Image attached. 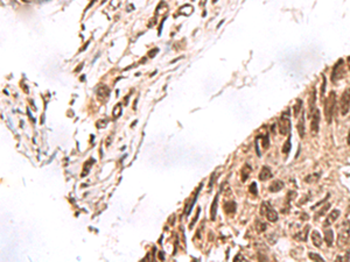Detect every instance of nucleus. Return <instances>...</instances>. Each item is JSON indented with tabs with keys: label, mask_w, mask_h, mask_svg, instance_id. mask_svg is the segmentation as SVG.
I'll return each instance as SVG.
<instances>
[{
	"label": "nucleus",
	"mask_w": 350,
	"mask_h": 262,
	"mask_svg": "<svg viewBox=\"0 0 350 262\" xmlns=\"http://www.w3.org/2000/svg\"><path fill=\"white\" fill-rule=\"evenodd\" d=\"M291 148H292V145H291V139L288 138V139L286 140V142H285L284 147H282V153H284V154H288V153H289V150H291Z\"/></svg>",
	"instance_id": "obj_24"
},
{
	"label": "nucleus",
	"mask_w": 350,
	"mask_h": 262,
	"mask_svg": "<svg viewBox=\"0 0 350 262\" xmlns=\"http://www.w3.org/2000/svg\"><path fill=\"white\" fill-rule=\"evenodd\" d=\"M319 179H320V174H313V175H308L305 178V182H307V183H315Z\"/></svg>",
	"instance_id": "obj_21"
},
{
	"label": "nucleus",
	"mask_w": 350,
	"mask_h": 262,
	"mask_svg": "<svg viewBox=\"0 0 350 262\" xmlns=\"http://www.w3.org/2000/svg\"><path fill=\"white\" fill-rule=\"evenodd\" d=\"M325 92H326V77L323 76V83H322V86H321V98L325 96Z\"/></svg>",
	"instance_id": "obj_29"
},
{
	"label": "nucleus",
	"mask_w": 350,
	"mask_h": 262,
	"mask_svg": "<svg viewBox=\"0 0 350 262\" xmlns=\"http://www.w3.org/2000/svg\"><path fill=\"white\" fill-rule=\"evenodd\" d=\"M310 238H312V242H313V245L315 247L320 248L322 246V237H321V234L318 231H313L310 233Z\"/></svg>",
	"instance_id": "obj_10"
},
{
	"label": "nucleus",
	"mask_w": 350,
	"mask_h": 262,
	"mask_svg": "<svg viewBox=\"0 0 350 262\" xmlns=\"http://www.w3.org/2000/svg\"><path fill=\"white\" fill-rule=\"evenodd\" d=\"M272 177V173H271V169L268 168V167H262V171H260V174H259V179L260 181H266V179H268V178H271Z\"/></svg>",
	"instance_id": "obj_15"
},
{
	"label": "nucleus",
	"mask_w": 350,
	"mask_h": 262,
	"mask_svg": "<svg viewBox=\"0 0 350 262\" xmlns=\"http://www.w3.org/2000/svg\"><path fill=\"white\" fill-rule=\"evenodd\" d=\"M216 1H217V0H212V2H216Z\"/></svg>",
	"instance_id": "obj_36"
},
{
	"label": "nucleus",
	"mask_w": 350,
	"mask_h": 262,
	"mask_svg": "<svg viewBox=\"0 0 350 262\" xmlns=\"http://www.w3.org/2000/svg\"><path fill=\"white\" fill-rule=\"evenodd\" d=\"M341 114L342 115H347L348 112L350 110V91L349 90H346L344 93L342 94V98H341Z\"/></svg>",
	"instance_id": "obj_7"
},
{
	"label": "nucleus",
	"mask_w": 350,
	"mask_h": 262,
	"mask_svg": "<svg viewBox=\"0 0 350 262\" xmlns=\"http://www.w3.org/2000/svg\"><path fill=\"white\" fill-rule=\"evenodd\" d=\"M158 51H159V49H153V50H151V51L148 53V56H150V57H154L153 55H155Z\"/></svg>",
	"instance_id": "obj_30"
},
{
	"label": "nucleus",
	"mask_w": 350,
	"mask_h": 262,
	"mask_svg": "<svg viewBox=\"0 0 350 262\" xmlns=\"http://www.w3.org/2000/svg\"><path fill=\"white\" fill-rule=\"evenodd\" d=\"M296 128H298V133H299L300 138H303V136H305V115H303V113H302L301 118H300L299 121H298Z\"/></svg>",
	"instance_id": "obj_14"
},
{
	"label": "nucleus",
	"mask_w": 350,
	"mask_h": 262,
	"mask_svg": "<svg viewBox=\"0 0 350 262\" xmlns=\"http://www.w3.org/2000/svg\"><path fill=\"white\" fill-rule=\"evenodd\" d=\"M343 75H344V62H343V60H339L336 62V64L334 65V69L332 72V79L334 82H336L337 79L342 78Z\"/></svg>",
	"instance_id": "obj_6"
},
{
	"label": "nucleus",
	"mask_w": 350,
	"mask_h": 262,
	"mask_svg": "<svg viewBox=\"0 0 350 262\" xmlns=\"http://www.w3.org/2000/svg\"><path fill=\"white\" fill-rule=\"evenodd\" d=\"M301 110H302V100L301 99H296L295 103H294V105H293V114H294V117H298L299 113L301 112Z\"/></svg>",
	"instance_id": "obj_17"
},
{
	"label": "nucleus",
	"mask_w": 350,
	"mask_h": 262,
	"mask_svg": "<svg viewBox=\"0 0 350 262\" xmlns=\"http://www.w3.org/2000/svg\"><path fill=\"white\" fill-rule=\"evenodd\" d=\"M205 2H207V0H201V1H200V6H204Z\"/></svg>",
	"instance_id": "obj_33"
},
{
	"label": "nucleus",
	"mask_w": 350,
	"mask_h": 262,
	"mask_svg": "<svg viewBox=\"0 0 350 262\" xmlns=\"http://www.w3.org/2000/svg\"><path fill=\"white\" fill-rule=\"evenodd\" d=\"M97 96L100 100H104L106 98H109L110 96V89L106 86V85H100V86L97 89Z\"/></svg>",
	"instance_id": "obj_9"
},
{
	"label": "nucleus",
	"mask_w": 350,
	"mask_h": 262,
	"mask_svg": "<svg viewBox=\"0 0 350 262\" xmlns=\"http://www.w3.org/2000/svg\"><path fill=\"white\" fill-rule=\"evenodd\" d=\"M348 67H349V69H350V57L348 58Z\"/></svg>",
	"instance_id": "obj_35"
},
{
	"label": "nucleus",
	"mask_w": 350,
	"mask_h": 262,
	"mask_svg": "<svg viewBox=\"0 0 350 262\" xmlns=\"http://www.w3.org/2000/svg\"><path fill=\"white\" fill-rule=\"evenodd\" d=\"M308 231H309V226H306L303 231H300L299 233L295 234V239H298L299 241H306L308 237Z\"/></svg>",
	"instance_id": "obj_16"
},
{
	"label": "nucleus",
	"mask_w": 350,
	"mask_h": 262,
	"mask_svg": "<svg viewBox=\"0 0 350 262\" xmlns=\"http://www.w3.org/2000/svg\"><path fill=\"white\" fill-rule=\"evenodd\" d=\"M268 146H270L268 135H265V136H264V141H262V147H264V148H268Z\"/></svg>",
	"instance_id": "obj_28"
},
{
	"label": "nucleus",
	"mask_w": 350,
	"mask_h": 262,
	"mask_svg": "<svg viewBox=\"0 0 350 262\" xmlns=\"http://www.w3.org/2000/svg\"><path fill=\"white\" fill-rule=\"evenodd\" d=\"M250 174H251V168H250V166H244V168L242 169V181L245 182L246 178L250 176Z\"/></svg>",
	"instance_id": "obj_20"
},
{
	"label": "nucleus",
	"mask_w": 350,
	"mask_h": 262,
	"mask_svg": "<svg viewBox=\"0 0 350 262\" xmlns=\"http://www.w3.org/2000/svg\"><path fill=\"white\" fill-rule=\"evenodd\" d=\"M260 212H262V216H265V217L267 218V220L271 221V223H275V221L278 220V218H279L278 212H277L272 206H270L268 203H265V202L262 204V210H260Z\"/></svg>",
	"instance_id": "obj_4"
},
{
	"label": "nucleus",
	"mask_w": 350,
	"mask_h": 262,
	"mask_svg": "<svg viewBox=\"0 0 350 262\" xmlns=\"http://www.w3.org/2000/svg\"><path fill=\"white\" fill-rule=\"evenodd\" d=\"M325 242L329 247L333 246V242H334V232H333L332 228L326 230V232H325Z\"/></svg>",
	"instance_id": "obj_13"
},
{
	"label": "nucleus",
	"mask_w": 350,
	"mask_h": 262,
	"mask_svg": "<svg viewBox=\"0 0 350 262\" xmlns=\"http://www.w3.org/2000/svg\"><path fill=\"white\" fill-rule=\"evenodd\" d=\"M284 186H285L284 182L280 181V179H277V181H274V182L271 183V185L268 186V190H270L271 192H279L280 190H282Z\"/></svg>",
	"instance_id": "obj_11"
},
{
	"label": "nucleus",
	"mask_w": 350,
	"mask_h": 262,
	"mask_svg": "<svg viewBox=\"0 0 350 262\" xmlns=\"http://www.w3.org/2000/svg\"><path fill=\"white\" fill-rule=\"evenodd\" d=\"M236 211V203L230 202L229 204H225V212L227 213H234Z\"/></svg>",
	"instance_id": "obj_22"
},
{
	"label": "nucleus",
	"mask_w": 350,
	"mask_h": 262,
	"mask_svg": "<svg viewBox=\"0 0 350 262\" xmlns=\"http://www.w3.org/2000/svg\"><path fill=\"white\" fill-rule=\"evenodd\" d=\"M193 11H194V8L190 5H184L180 8V13L183 14V15H190L193 13Z\"/></svg>",
	"instance_id": "obj_19"
},
{
	"label": "nucleus",
	"mask_w": 350,
	"mask_h": 262,
	"mask_svg": "<svg viewBox=\"0 0 350 262\" xmlns=\"http://www.w3.org/2000/svg\"><path fill=\"white\" fill-rule=\"evenodd\" d=\"M121 114V105L118 104L117 106H114L113 108V118H118Z\"/></svg>",
	"instance_id": "obj_25"
},
{
	"label": "nucleus",
	"mask_w": 350,
	"mask_h": 262,
	"mask_svg": "<svg viewBox=\"0 0 350 262\" xmlns=\"http://www.w3.org/2000/svg\"><path fill=\"white\" fill-rule=\"evenodd\" d=\"M315 101H316V91H315V89H313V91H312L310 94H309V99H308L310 114L315 111Z\"/></svg>",
	"instance_id": "obj_12"
},
{
	"label": "nucleus",
	"mask_w": 350,
	"mask_h": 262,
	"mask_svg": "<svg viewBox=\"0 0 350 262\" xmlns=\"http://www.w3.org/2000/svg\"><path fill=\"white\" fill-rule=\"evenodd\" d=\"M308 258H309L310 260H313V261H318V262L325 261V259H323L321 255L316 254V253H308Z\"/></svg>",
	"instance_id": "obj_23"
},
{
	"label": "nucleus",
	"mask_w": 350,
	"mask_h": 262,
	"mask_svg": "<svg viewBox=\"0 0 350 262\" xmlns=\"http://www.w3.org/2000/svg\"><path fill=\"white\" fill-rule=\"evenodd\" d=\"M347 142H348V145H350V129H349V133H348V138H347Z\"/></svg>",
	"instance_id": "obj_34"
},
{
	"label": "nucleus",
	"mask_w": 350,
	"mask_h": 262,
	"mask_svg": "<svg viewBox=\"0 0 350 262\" xmlns=\"http://www.w3.org/2000/svg\"><path fill=\"white\" fill-rule=\"evenodd\" d=\"M320 111L315 108V111L312 113V120H310V133L312 135H318L319 133V128H320Z\"/></svg>",
	"instance_id": "obj_5"
},
{
	"label": "nucleus",
	"mask_w": 350,
	"mask_h": 262,
	"mask_svg": "<svg viewBox=\"0 0 350 262\" xmlns=\"http://www.w3.org/2000/svg\"><path fill=\"white\" fill-rule=\"evenodd\" d=\"M237 260H243V261H244L245 259H244V258H243V256L239 254V255H236V258H235V261H237Z\"/></svg>",
	"instance_id": "obj_32"
},
{
	"label": "nucleus",
	"mask_w": 350,
	"mask_h": 262,
	"mask_svg": "<svg viewBox=\"0 0 350 262\" xmlns=\"http://www.w3.org/2000/svg\"><path fill=\"white\" fill-rule=\"evenodd\" d=\"M340 214H341V211H340V210H337V209L333 210V211L328 214V217L326 218L323 226H325V227H328V226H330L332 224H334V223L337 220V218L340 217Z\"/></svg>",
	"instance_id": "obj_8"
},
{
	"label": "nucleus",
	"mask_w": 350,
	"mask_h": 262,
	"mask_svg": "<svg viewBox=\"0 0 350 262\" xmlns=\"http://www.w3.org/2000/svg\"><path fill=\"white\" fill-rule=\"evenodd\" d=\"M350 239V220H344L341 226H340V230H339V238H337V241H339V245L340 246H343L346 245Z\"/></svg>",
	"instance_id": "obj_3"
},
{
	"label": "nucleus",
	"mask_w": 350,
	"mask_h": 262,
	"mask_svg": "<svg viewBox=\"0 0 350 262\" xmlns=\"http://www.w3.org/2000/svg\"><path fill=\"white\" fill-rule=\"evenodd\" d=\"M260 227H259V232H262V231H265L266 230V224H264V223H259L258 224Z\"/></svg>",
	"instance_id": "obj_31"
},
{
	"label": "nucleus",
	"mask_w": 350,
	"mask_h": 262,
	"mask_svg": "<svg viewBox=\"0 0 350 262\" xmlns=\"http://www.w3.org/2000/svg\"><path fill=\"white\" fill-rule=\"evenodd\" d=\"M335 103H336V93L334 91H332L325 101V118H326L327 124H330L333 120Z\"/></svg>",
	"instance_id": "obj_1"
},
{
	"label": "nucleus",
	"mask_w": 350,
	"mask_h": 262,
	"mask_svg": "<svg viewBox=\"0 0 350 262\" xmlns=\"http://www.w3.org/2000/svg\"><path fill=\"white\" fill-rule=\"evenodd\" d=\"M278 126H279L280 134H282V135L289 134V132H291V112H289V110H286L282 112V114L279 119Z\"/></svg>",
	"instance_id": "obj_2"
},
{
	"label": "nucleus",
	"mask_w": 350,
	"mask_h": 262,
	"mask_svg": "<svg viewBox=\"0 0 350 262\" xmlns=\"http://www.w3.org/2000/svg\"><path fill=\"white\" fill-rule=\"evenodd\" d=\"M217 203H218V195L215 196L214 198V202L211 204V211H210V214H211V219L215 220L216 218V213H217Z\"/></svg>",
	"instance_id": "obj_18"
},
{
	"label": "nucleus",
	"mask_w": 350,
	"mask_h": 262,
	"mask_svg": "<svg viewBox=\"0 0 350 262\" xmlns=\"http://www.w3.org/2000/svg\"><path fill=\"white\" fill-rule=\"evenodd\" d=\"M329 207H330V204H326V205L323 206V209H321V210L318 212L316 217H321V216H323V214L326 213V211H327V210H329Z\"/></svg>",
	"instance_id": "obj_26"
},
{
	"label": "nucleus",
	"mask_w": 350,
	"mask_h": 262,
	"mask_svg": "<svg viewBox=\"0 0 350 262\" xmlns=\"http://www.w3.org/2000/svg\"><path fill=\"white\" fill-rule=\"evenodd\" d=\"M250 192H252L253 195H258V190H257V184L253 182L252 184H251V186H250Z\"/></svg>",
	"instance_id": "obj_27"
}]
</instances>
